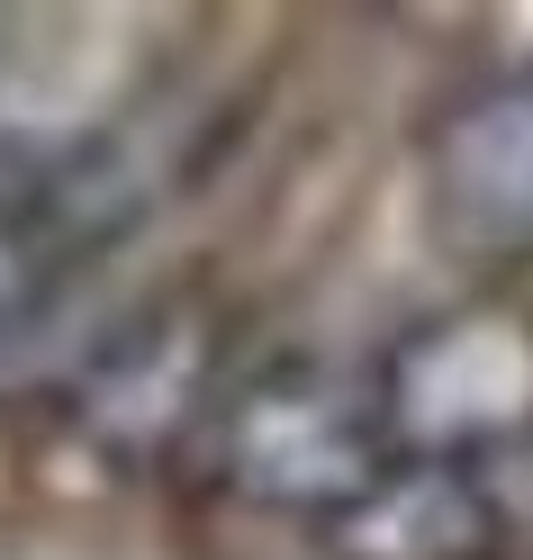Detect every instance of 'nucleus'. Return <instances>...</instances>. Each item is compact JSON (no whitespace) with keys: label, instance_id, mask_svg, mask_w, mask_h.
Instances as JSON below:
<instances>
[{"label":"nucleus","instance_id":"f257e3e1","mask_svg":"<svg viewBox=\"0 0 533 560\" xmlns=\"http://www.w3.org/2000/svg\"><path fill=\"white\" fill-rule=\"evenodd\" d=\"M371 443H380V389L326 362H280L227 407L218 470L263 506H344L352 488H371Z\"/></svg>","mask_w":533,"mask_h":560},{"label":"nucleus","instance_id":"423d86ee","mask_svg":"<svg viewBox=\"0 0 533 560\" xmlns=\"http://www.w3.org/2000/svg\"><path fill=\"white\" fill-rule=\"evenodd\" d=\"M0 307H10V254H0Z\"/></svg>","mask_w":533,"mask_h":560},{"label":"nucleus","instance_id":"39448f33","mask_svg":"<svg viewBox=\"0 0 533 560\" xmlns=\"http://www.w3.org/2000/svg\"><path fill=\"white\" fill-rule=\"evenodd\" d=\"M199 371H208V343L190 307H163L146 317L127 343L100 353V371L82 380V416L100 443H154L182 425V407L199 398Z\"/></svg>","mask_w":533,"mask_h":560},{"label":"nucleus","instance_id":"20e7f679","mask_svg":"<svg viewBox=\"0 0 533 560\" xmlns=\"http://www.w3.org/2000/svg\"><path fill=\"white\" fill-rule=\"evenodd\" d=\"M488 498L461 462H407L371 470V488H352L335 506V560H479L488 551Z\"/></svg>","mask_w":533,"mask_h":560},{"label":"nucleus","instance_id":"7ed1b4c3","mask_svg":"<svg viewBox=\"0 0 533 560\" xmlns=\"http://www.w3.org/2000/svg\"><path fill=\"white\" fill-rule=\"evenodd\" d=\"M434 208L479 254L533 244V73L471 91L434 136Z\"/></svg>","mask_w":533,"mask_h":560},{"label":"nucleus","instance_id":"f03ea898","mask_svg":"<svg viewBox=\"0 0 533 560\" xmlns=\"http://www.w3.org/2000/svg\"><path fill=\"white\" fill-rule=\"evenodd\" d=\"M380 416H398L407 434H434V462H461V443L515 434L533 416V343L497 317H452L425 326L380 380Z\"/></svg>","mask_w":533,"mask_h":560}]
</instances>
